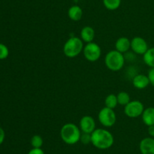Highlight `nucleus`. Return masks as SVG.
<instances>
[{
  "mask_svg": "<svg viewBox=\"0 0 154 154\" xmlns=\"http://www.w3.org/2000/svg\"><path fill=\"white\" fill-rule=\"evenodd\" d=\"M114 137L108 130L96 128L91 134V143L99 149H107L113 146Z\"/></svg>",
  "mask_w": 154,
  "mask_h": 154,
  "instance_id": "nucleus-1",
  "label": "nucleus"
},
{
  "mask_svg": "<svg viewBox=\"0 0 154 154\" xmlns=\"http://www.w3.org/2000/svg\"><path fill=\"white\" fill-rule=\"evenodd\" d=\"M81 131L79 127L74 123H66L61 128L60 137L64 143L74 145L80 141Z\"/></svg>",
  "mask_w": 154,
  "mask_h": 154,
  "instance_id": "nucleus-2",
  "label": "nucleus"
},
{
  "mask_svg": "<svg viewBox=\"0 0 154 154\" xmlns=\"http://www.w3.org/2000/svg\"><path fill=\"white\" fill-rule=\"evenodd\" d=\"M105 64L108 69L114 72L120 71L125 64L123 54L117 50H112L108 52L105 57Z\"/></svg>",
  "mask_w": 154,
  "mask_h": 154,
  "instance_id": "nucleus-3",
  "label": "nucleus"
},
{
  "mask_svg": "<svg viewBox=\"0 0 154 154\" xmlns=\"http://www.w3.org/2000/svg\"><path fill=\"white\" fill-rule=\"evenodd\" d=\"M84 50V42L81 38L72 36L69 38L63 46V53L69 58L79 55Z\"/></svg>",
  "mask_w": 154,
  "mask_h": 154,
  "instance_id": "nucleus-4",
  "label": "nucleus"
},
{
  "mask_svg": "<svg viewBox=\"0 0 154 154\" xmlns=\"http://www.w3.org/2000/svg\"><path fill=\"white\" fill-rule=\"evenodd\" d=\"M99 122L105 128H111L114 126L117 121V116L113 109L103 107L98 114Z\"/></svg>",
  "mask_w": 154,
  "mask_h": 154,
  "instance_id": "nucleus-5",
  "label": "nucleus"
},
{
  "mask_svg": "<svg viewBox=\"0 0 154 154\" xmlns=\"http://www.w3.org/2000/svg\"><path fill=\"white\" fill-rule=\"evenodd\" d=\"M84 57L90 62H96L100 58L102 55V49L101 47L96 42H90L87 43L84 47Z\"/></svg>",
  "mask_w": 154,
  "mask_h": 154,
  "instance_id": "nucleus-6",
  "label": "nucleus"
},
{
  "mask_svg": "<svg viewBox=\"0 0 154 154\" xmlns=\"http://www.w3.org/2000/svg\"><path fill=\"white\" fill-rule=\"evenodd\" d=\"M144 106L140 101H131L124 107V113L129 118H137L142 115Z\"/></svg>",
  "mask_w": 154,
  "mask_h": 154,
  "instance_id": "nucleus-7",
  "label": "nucleus"
},
{
  "mask_svg": "<svg viewBox=\"0 0 154 154\" xmlns=\"http://www.w3.org/2000/svg\"><path fill=\"white\" fill-rule=\"evenodd\" d=\"M148 48V44L144 38L135 36L131 40V49L135 54L144 55Z\"/></svg>",
  "mask_w": 154,
  "mask_h": 154,
  "instance_id": "nucleus-8",
  "label": "nucleus"
},
{
  "mask_svg": "<svg viewBox=\"0 0 154 154\" xmlns=\"http://www.w3.org/2000/svg\"><path fill=\"white\" fill-rule=\"evenodd\" d=\"M80 129L83 133L92 134L96 129V121L91 116H84L80 120Z\"/></svg>",
  "mask_w": 154,
  "mask_h": 154,
  "instance_id": "nucleus-9",
  "label": "nucleus"
},
{
  "mask_svg": "<svg viewBox=\"0 0 154 154\" xmlns=\"http://www.w3.org/2000/svg\"><path fill=\"white\" fill-rule=\"evenodd\" d=\"M141 154H154V137H144L139 143Z\"/></svg>",
  "mask_w": 154,
  "mask_h": 154,
  "instance_id": "nucleus-10",
  "label": "nucleus"
},
{
  "mask_svg": "<svg viewBox=\"0 0 154 154\" xmlns=\"http://www.w3.org/2000/svg\"><path fill=\"white\" fill-rule=\"evenodd\" d=\"M148 76L144 74H138L132 79V85L137 89H144L150 85Z\"/></svg>",
  "mask_w": 154,
  "mask_h": 154,
  "instance_id": "nucleus-11",
  "label": "nucleus"
},
{
  "mask_svg": "<svg viewBox=\"0 0 154 154\" xmlns=\"http://www.w3.org/2000/svg\"><path fill=\"white\" fill-rule=\"evenodd\" d=\"M115 50L119 52L126 53L131 48V40L127 37H120L115 42Z\"/></svg>",
  "mask_w": 154,
  "mask_h": 154,
  "instance_id": "nucleus-12",
  "label": "nucleus"
},
{
  "mask_svg": "<svg viewBox=\"0 0 154 154\" xmlns=\"http://www.w3.org/2000/svg\"><path fill=\"white\" fill-rule=\"evenodd\" d=\"M95 36H96V33L94 29L90 26H86L81 30V39H82L83 42H86L87 44L93 42Z\"/></svg>",
  "mask_w": 154,
  "mask_h": 154,
  "instance_id": "nucleus-13",
  "label": "nucleus"
},
{
  "mask_svg": "<svg viewBox=\"0 0 154 154\" xmlns=\"http://www.w3.org/2000/svg\"><path fill=\"white\" fill-rule=\"evenodd\" d=\"M142 121L147 127L154 125V107H150L144 109L142 115Z\"/></svg>",
  "mask_w": 154,
  "mask_h": 154,
  "instance_id": "nucleus-14",
  "label": "nucleus"
},
{
  "mask_svg": "<svg viewBox=\"0 0 154 154\" xmlns=\"http://www.w3.org/2000/svg\"><path fill=\"white\" fill-rule=\"evenodd\" d=\"M68 15L72 21H78L82 18L83 10L80 6L72 5L68 11Z\"/></svg>",
  "mask_w": 154,
  "mask_h": 154,
  "instance_id": "nucleus-15",
  "label": "nucleus"
},
{
  "mask_svg": "<svg viewBox=\"0 0 154 154\" xmlns=\"http://www.w3.org/2000/svg\"><path fill=\"white\" fill-rule=\"evenodd\" d=\"M143 60L147 66L150 68H154V47L149 48L143 55Z\"/></svg>",
  "mask_w": 154,
  "mask_h": 154,
  "instance_id": "nucleus-16",
  "label": "nucleus"
},
{
  "mask_svg": "<svg viewBox=\"0 0 154 154\" xmlns=\"http://www.w3.org/2000/svg\"><path fill=\"white\" fill-rule=\"evenodd\" d=\"M105 107H108V108L113 109V110H114V108H116V107H117V104H118L117 95H114V94H110V95H108V96L105 98Z\"/></svg>",
  "mask_w": 154,
  "mask_h": 154,
  "instance_id": "nucleus-17",
  "label": "nucleus"
},
{
  "mask_svg": "<svg viewBox=\"0 0 154 154\" xmlns=\"http://www.w3.org/2000/svg\"><path fill=\"white\" fill-rule=\"evenodd\" d=\"M117 101H118V104L122 106H126L129 104L131 101L130 96H129V93L126 91H120L117 95Z\"/></svg>",
  "mask_w": 154,
  "mask_h": 154,
  "instance_id": "nucleus-18",
  "label": "nucleus"
},
{
  "mask_svg": "<svg viewBox=\"0 0 154 154\" xmlns=\"http://www.w3.org/2000/svg\"><path fill=\"white\" fill-rule=\"evenodd\" d=\"M103 4L108 10L114 11L120 8L121 0H103Z\"/></svg>",
  "mask_w": 154,
  "mask_h": 154,
  "instance_id": "nucleus-19",
  "label": "nucleus"
},
{
  "mask_svg": "<svg viewBox=\"0 0 154 154\" xmlns=\"http://www.w3.org/2000/svg\"><path fill=\"white\" fill-rule=\"evenodd\" d=\"M30 143H31L32 148H42L44 143L43 138L39 134H35L32 137Z\"/></svg>",
  "mask_w": 154,
  "mask_h": 154,
  "instance_id": "nucleus-20",
  "label": "nucleus"
},
{
  "mask_svg": "<svg viewBox=\"0 0 154 154\" xmlns=\"http://www.w3.org/2000/svg\"><path fill=\"white\" fill-rule=\"evenodd\" d=\"M9 55L8 48L5 44L0 43V60H5Z\"/></svg>",
  "mask_w": 154,
  "mask_h": 154,
  "instance_id": "nucleus-21",
  "label": "nucleus"
},
{
  "mask_svg": "<svg viewBox=\"0 0 154 154\" xmlns=\"http://www.w3.org/2000/svg\"><path fill=\"white\" fill-rule=\"evenodd\" d=\"M80 141L84 144H88V143H91V134H87V133L81 134Z\"/></svg>",
  "mask_w": 154,
  "mask_h": 154,
  "instance_id": "nucleus-22",
  "label": "nucleus"
},
{
  "mask_svg": "<svg viewBox=\"0 0 154 154\" xmlns=\"http://www.w3.org/2000/svg\"><path fill=\"white\" fill-rule=\"evenodd\" d=\"M147 76H148L149 80H150V85L154 86V68H150L148 74H147Z\"/></svg>",
  "mask_w": 154,
  "mask_h": 154,
  "instance_id": "nucleus-23",
  "label": "nucleus"
},
{
  "mask_svg": "<svg viewBox=\"0 0 154 154\" xmlns=\"http://www.w3.org/2000/svg\"><path fill=\"white\" fill-rule=\"evenodd\" d=\"M27 154H45V152L42 148H32Z\"/></svg>",
  "mask_w": 154,
  "mask_h": 154,
  "instance_id": "nucleus-24",
  "label": "nucleus"
},
{
  "mask_svg": "<svg viewBox=\"0 0 154 154\" xmlns=\"http://www.w3.org/2000/svg\"><path fill=\"white\" fill-rule=\"evenodd\" d=\"M5 138V132L2 127H0V145L2 144Z\"/></svg>",
  "mask_w": 154,
  "mask_h": 154,
  "instance_id": "nucleus-25",
  "label": "nucleus"
},
{
  "mask_svg": "<svg viewBox=\"0 0 154 154\" xmlns=\"http://www.w3.org/2000/svg\"><path fill=\"white\" fill-rule=\"evenodd\" d=\"M148 134L150 135V137H154V125H150V126H148Z\"/></svg>",
  "mask_w": 154,
  "mask_h": 154,
  "instance_id": "nucleus-26",
  "label": "nucleus"
}]
</instances>
